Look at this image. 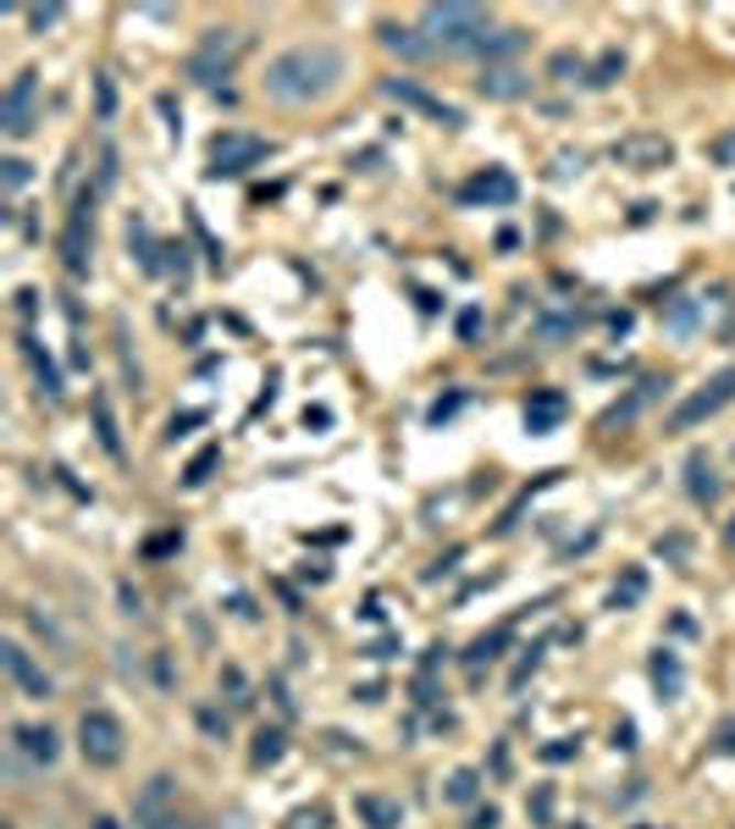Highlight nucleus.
Returning a JSON list of instances; mask_svg holds the SVG:
<instances>
[{
    "instance_id": "1",
    "label": "nucleus",
    "mask_w": 735,
    "mask_h": 829,
    "mask_svg": "<svg viewBox=\"0 0 735 829\" xmlns=\"http://www.w3.org/2000/svg\"><path fill=\"white\" fill-rule=\"evenodd\" d=\"M343 84V51L326 40H304L266 62V95L277 106H310Z\"/></svg>"
},
{
    "instance_id": "2",
    "label": "nucleus",
    "mask_w": 735,
    "mask_h": 829,
    "mask_svg": "<svg viewBox=\"0 0 735 829\" xmlns=\"http://www.w3.org/2000/svg\"><path fill=\"white\" fill-rule=\"evenodd\" d=\"M421 34L443 56H482V45L493 34V12L487 7H460V0H448V7H426L421 12Z\"/></svg>"
},
{
    "instance_id": "3",
    "label": "nucleus",
    "mask_w": 735,
    "mask_h": 829,
    "mask_svg": "<svg viewBox=\"0 0 735 829\" xmlns=\"http://www.w3.org/2000/svg\"><path fill=\"white\" fill-rule=\"evenodd\" d=\"M244 51H249V34H244V29H205L199 45L188 51L183 73H188L194 84H205V89L221 95V78H233V67H238Z\"/></svg>"
},
{
    "instance_id": "4",
    "label": "nucleus",
    "mask_w": 735,
    "mask_h": 829,
    "mask_svg": "<svg viewBox=\"0 0 735 829\" xmlns=\"http://www.w3.org/2000/svg\"><path fill=\"white\" fill-rule=\"evenodd\" d=\"M277 155V144L271 139H260V133H244V128H227V133H216L210 139V166H205V177L210 183H221V177H244V172H255L260 161H271Z\"/></svg>"
},
{
    "instance_id": "5",
    "label": "nucleus",
    "mask_w": 735,
    "mask_h": 829,
    "mask_svg": "<svg viewBox=\"0 0 735 829\" xmlns=\"http://www.w3.org/2000/svg\"><path fill=\"white\" fill-rule=\"evenodd\" d=\"M729 403H735V365H724V370H718V376H707L696 392H685V398L669 409V421H663V427H669V432H696L702 421H713V415H718V409H729Z\"/></svg>"
},
{
    "instance_id": "6",
    "label": "nucleus",
    "mask_w": 735,
    "mask_h": 829,
    "mask_svg": "<svg viewBox=\"0 0 735 829\" xmlns=\"http://www.w3.org/2000/svg\"><path fill=\"white\" fill-rule=\"evenodd\" d=\"M122 746H128L122 719L111 708H84V719H78V752H84V763L89 768H117Z\"/></svg>"
},
{
    "instance_id": "7",
    "label": "nucleus",
    "mask_w": 735,
    "mask_h": 829,
    "mask_svg": "<svg viewBox=\"0 0 735 829\" xmlns=\"http://www.w3.org/2000/svg\"><path fill=\"white\" fill-rule=\"evenodd\" d=\"M95 200L100 189H78L73 194V211H67V227H62V266L73 277H89V244H95Z\"/></svg>"
},
{
    "instance_id": "8",
    "label": "nucleus",
    "mask_w": 735,
    "mask_h": 829,
    "mask_svg": "<svg viewBox=\"0 0 735 829\" xmlns=\"http://www.w3.org/2000/svg\"><path fill=\"white\" fill-rule=\"evenodd\" d=\"M382 95L393 100V106H410V111H421V117H432V122H443V128H465V111L460 106H448L443 95H432L426 84H415V78H382Z\"/></svg>"
},
{
    "instance_id": "9",
    "label": "nucleus",
    "mask_w": 735,
    "mask_h": 829,
    "mask_svg": "<svg viewBox=\"0 0 735 829\" xmlns=\"http://www.w3.org/2000/svg\"><path fill=\"white\" fill-rule=\"evenodd\" d=\"M0 669H7V680L29 697V702H51L56 697V680L34 664V653L23 642H0Z\"/></svg>"
},
{
    "instance_id": "10",
    "label": "nucleus",
    "mask_w": 735,
    "mask_h": 829,
    "mask_svg": "<svg viewBox=\"0 0 735 829\" xmlns=\"http://www.w3.org/2000/svg\"><path fill=\"white\" fill-rule=\"evenodd\" d=\"M34 100H40V73L23 67L7 89V106H0V133L7 139H29L34 133Z\"/></svg>"
},
{
    "instance_id": "11",
    "label": "nucleus",
    "mask_w": 735,
    "mask_h": 829,
    "mask_svg": "<svg viewBox=\"0 0 735 829\" xmlns=\"http://www.w3.org/2000/svg\"><path fill=\"white\" fill-rule=\"evenodd\" d=\"M619 166H636V172H663L669 161H674V144L663 139V133H625V139H614V150H608Z\"/></svg>"
},
{
    "instance_id": "12",
    "label": "nucleus",
    "mask_w": 735,
    "mask_h": 829,
    "mask_svg": "<svg viewBox=\"0 0 735 829\" xmlns=\"http://www.w3.org/2000/svg\"><path fill=\"white\" fill-rule=\"evenodd\" d=\"M515 194H520V183H515L509 166H482L476 177L460 183V200H465V205H515Z\"/></svg>"
},
{
    "instance_id": "13",
    "label": "nucleus",
    "mask_w": 735,
    "mask_h": 829,
    "mask_svg": "<svg viewBox=\"0 0 735 829\" xmlns=\"http://www.w3.org/2000/svg\"><path fill=\"white\" fill-rule=\"evenodd\" d=\"M172 801H177V779H172V774H150V785H144L139 801H133V823H139V829H161V823L172 818V812H166Z\"/></svg>"
},
{
    "instance_id": "14",
    "label": "nucleus",
    "mask_w": 735,
    "mask_h": 829,
    "mask_svg": "<svg viewBox=\"0 0 735 829\" xmlns=\"http://www.w3.org/2000/svg\"><path fill=\"white\" fill-rule=\"evenodd\" d=\"M663 387H669L663 376H641V381H636V387H630L619 403H608V409H603V432H614V427H630V421H636V415H641L652 398H663Z\"/></svg>"
},
{
    "instance_id": "15",
    "label": "nucleus",
    "mask_w": 735,
    "mask_h": 829,
    "mask_svg": "<svg viewBox=\"0 0 735 829\" xmlns=\"http://www.w3.org/2000/svg\"><path fill=\"white\" fill-rule=\"evenodd\" d=\"M12 746L34 763V768H51L62 757V735L51 724H12Z\"/></svg>"
},
{
    "instance_id": "16",
    "label": "nucleus",
    "mask_w": 735,
    "mask_h": 829,
    "mask_svg": "<svg viewBox=\"0 0 735 829\" xmlns=\"http://www.w3.org/2000/svg\"><path fill=\"white\" fill-rule=\"evenodd\" d=\"M570 415V398L559 392V387H537L531 398H526V432H537V438H548L559 421Z\"/></svg>"
},
{
    "instance_id": "17",
    "label": "nucleus",
    "mask_w": 735,
    "mask_h": 829,
    "mask_svg": "<svg viewBox=\"0 0 735 829\" xmlns=\"http://www.w3.org/2000/svg\"><path fill=\"white\" fill-rule=\"evenodd\" d=\"M377 40H382L393 56H404V62H426V56H437V45H432L421 29H410V23H382V29H377Z\"/></svg>"
},
{
    "instance_id": "18",
    "label": "nucleus",
    "mask_w": 735,
    "mask_h": 829,
    "mask_svg": "<svg viewBox=\"0 0 735 829\" xmlns=\"http://www.w3.org/2000/svg\"><path fill=\"white\" fill-rule=\"evenodd\" d=\"M647 675H652V686H658V697H663V702H674V697L685 691V664H680V653H674V647H658V653L647 658Z\"/></svg>"
},
{
    "instance_id": "19",
    "label": "nucleus",
    "mask_w": 735,
    "mask_h": 829,
    "mask_svg": "<svg viewBox=\"0 0 735 829\" xmlns=\"http://www.w3.org/2000/svg\"><path fill=\"white\" fill-rule=\"evenodd\" d=\"M354 812L365 818V829H399V823H404V807H399L393 796H382V790H359V796H354Z\"/></svg>"
},
{
    "instance_id": "20",
    "label": "nucleus",
    "mask_w": 735,
    "mask_h": 829,
    "mask_svg": "<svg viewBox=\"0 0 735 829\" xmlns=\"http://www.w3.org/2000/svg\"><path fill=\"white\" fill-rule=\"evenodd\" d=\"M476 89H482L487 100H526V95H531V78H526L520 67H487V73L476 78Z\"/></svg>"
},
{
    "instance_id": "21",
    "label": "nucleus",
    "mask_w": 735,
    "mask_h": 829,
    "mask_svg": "<svg viewBox=\"0 0 735 829\" xmlns=\"http://www.w3.org/2000/svg\"><path fill=\"white\" fill-rule=\"evenodd\" d=\"M702 310H707V293H702V299H696V293H685V299H669L658 321H663V332H669V337H691V332L702 326Z\"/></svg>"
},
{
    "instance_id": "22",
    "label": "nucleus",
    "mask_w": 735,
    "mask_h": 829,
    "mask_svg": "<svg viewBox=\"0 0 735 829\" xmlns=\"http://www.w3.org/2000/svg\"><path fill=\"white\" fill-rule=\"evenodd\" d=\"M128 249L139 255V271H150V277H155V271H166V260H161V255H166V244H155V233H150V222H144V216H128Z\"/></svg>"
},
{
    "instance_id": "23",
    "label": "nucleus",
    "mask_w": 735,
    "mask_h": 829,
    "mask_svg": "<svg viewBox=\"0 0 735 829\" xmlns=\"http://www.w3.org/2000/svg\"><path fill=\"white\" fill-rule=\"evenodd\" d=\"M526 45H531L526 29H493L487 45H482V56H487V67H509V56H520Z\"/></svg>"
},
{
    "instance_id": "24",
    "label": "nucleus",
    "mask_w": 735,
    "mask_h": 829,
    "mask_svg": "<svg viewBox=\"0 0 735 829\" xmlns=\"http://www.w3.org/2000/svg\"><path fill=\"white\" fill-rule=\"evenodd\" d=\"M23 354H29V365H34L40 392H45V398H62V370H56V359L40 348V337H29V332H23Z\"/></svg>"
},
{
    "instance_id": "25",
    "label": "nucleus",
    "mask_w": 735,
    "mask_h": 829,
    "mask_svg": "<svg viewBox=\"0 0 735 829\" xmlns=\"http://www.w3.org/2000/svg\"><path fill=\"white\" fill-rule=\"evenodd\" d=\"M685 493H691V504H713L718 498V471L707 465V454L685 460Z\"/></svg>"
},
{
    "instance_id": "26",
    "label": "nucleus",
    "mask_w": 735,
    "mask_h": 829,
    "mask_svg": "<svg viewBox=\"0 0 735 829\" xmlns=\"http://www.w3.org/2000/svg\"><path fill=\"white\" fill-rule=\"evenodd\" d=\"M515 642V625H498V631H487V636H476L471 642V653H465V664H471V675H482V664H493V658H504V647Z\"/></svg>"
},
{
    "instance_id": "27",
    "label": "nucleus",
    "mask_w": 735,
    "mask_h": 829,
    "mask_svg": "<svg viewBox=\"0 0 735 829\" xmlns=\"http://www.w3.org/2000/svg\"><path fill=\"white\" fill-rule=\"evenodd\" d=\"M89 409H95V438H100V449H106L111 460H122V432H117L111 398H106V392H95V398H89Z\"/></svg>"
},
{
    "instance_id": "28",
    "label": "nucleus",
    "mask_w": 735,
    "mask_h": 829,
    "mask_svg": "<svg viewBox=\"0 0 735 829\" xmlns=\"http://www.w3.org/2000/svg\"><path fill=\"white\" fill-rule=\"evenodd\" d=\"M476 796H482V768H454V774H448V785H443V801L471 807Z\"/></svg>"
},
{
    "instance_id": "29",
    "label": "nucleus",
    "mask_w": 735,
    "mask_h": 829,
    "mask_svg": "<svg viewBox=\"0 0 735 829\" xmlns=\"http://www.w3.org/2000/svg\"><path fill=\"white\" fill-rule=\"evenodd\" d=\"M575 326H581L575 310H548V315H537V343H559V337H570Z\"/></svg>"
},
{
    "instance_id": "30",
    "label": "nucleus",
    "mask_w": 735,
    "mask_h": 829,
    "mask_svg": "<svg viewBox=\"0 0 735 829\" xmlns=\"http://www.w3.org/2000/svg\"><path fill=\"white\" fill-rule=\"evenodd\" d=\"M216 465H221V443H210V449H199V454L188 460V471H183V487H205Z\"/></svg>"
},
{
    "instance_id": "31",
    "label": "nucleus",
    "mask_w": 735,
    "mask_h": 829,
    "mask_svg": "<svg viewBox=\"0 0 735 829\" xmlns=\"http://www.w3.org/2000/svg\"><path fill=\"white\" fill-rule=\"evenodd\" d=\"M282 752H288V735L282 730H260L249 757H255V768H271V763H282Z\"/></svg>"
},
{
    "instance_id": "32",
    "label": "nucleus",
    "mask_w": 735,
    "mask_h": 829,
    "mask_svg": "<svg viewBox=\"0 0 735 829\" xmlns=\"http://www.w3.org/2000/svg\"><path fill=\"white\" fill-rule=\"evenodd\" d=\"M641 592H647V570H625V581L614 586V597H608V603H614V609H636V603H641Z\"/></svg>"
},
{
    "instance_id": "33",
    "label": "nucleus",
    "mask_w": 735,
    "mask_h": 829,
    "mask_svg": "<svg viewBox=\"0 0 735 829\" xmlns=\"http://www.w3.org/2000/svg\"><path fill=\"white\" fill-rule=\"evenodd\" d=\"M619 73H625V56H619V51H603V56H597V67L586 73V84H592V89H608Z\"/></svg>"
},
{
    "instance_id": "34",
    "label": "nucleus",
    "mask_w": 735,
    "mask_h": 829,
    "mask_svg": "<svg viewBox=\"0 0 735 829\" xmlns=\"http://www.w3.org/2000/svg\"><path fill=\"white\" fill-rule=\"evenodd\" d=\"M282 829H332V812H326L321 801H310V807L288 812V823H282Z\"/></svg>"
},
{
    "instance_id": "35",
    "label": "nucleus",
    "mask_w": 735,
    "mask_h": 829,
    "mask_svg": "<svg viewBox=\"0 0 735 829\" xmlns=\"http://www.w3.org/2000/svg\"><path fill=\"white\" fill-rule=\"evenodd\" d=\"M95 111H100V122L117 117V84H111V73H95Z\"/></svg>"
},
{
    "instance_id": "36",
    "label": "nucleus",
    "mask_w": 735,
    "mask_h": 829,
    "mask_svg": "<svg viewBox=\"0 0 735 829\" xmlns=\"http://www.w3.org/2000/svg\"><path fill=\"white\" fill-rule=\"evenodd\" d=\"M707 161L713 166H735V128H724V133L707 139Z\"/></svg>"
},
{
    "instance_id": "37",
    "label": "nucleus",
    "mask_w": 735,
    "mask_h": 829,
    "mask_svg": "<svg viewBox=\"0 0 735 829\" xmlns=\"http://www.w3.org/2000/svg\"><path fill=\"white\" fill-rule=\"evenodd\" d=\"M194 427H205V409H183V415H172V421H166V443L188 438Z\"/></svg>"
},
{
    "instance_id": "38",
    "label": "nucleus",
    "mask_w": 735,
    "mask_h": 829,
    "mask_svg": "<svg viewBox=\"0 0 735 829\" xmlns=\"http://www.w3.org/2000/svg\"><path fill=\"white\" fill-rule=\"evenodd\" d=\"M188 233L199 238V249H205V260H210V266H221V244H216V238L205 233V222H199V211H188Z\"/></svg>"
},
{
    "instance_id": "39",
    "label": "nucleus",
    "mask_w": 735,
    "mask_h": 829,
    "mask_svg": "<svg viewBox=\"0 0 735 829\" xmlns=\"http://www.w3.org/2000/svg\"><path fill=\"white\" fill-rule=\"evenodd\" d=\"M548 73H553V78H570V73L581 78L586 67H581V56H575V51H553V56H548Z\"/></svg>"
},
{
    "instance_id": "40",
    "label": "nucleus",
    "mask_w": 735,
    "mask_h": 829,
    "mask_svg": "<svg viewBox=\"0 0 735 829\" xmlns=\"http://www.w3.org/2000/svg\"><path fill=\"white\" fill-rule=\"evenodd\" d=\"M581 166H586V155H581V150H564V155H553V183H570Z\"/></svg>"
},
{
    "instance_id": "41",
    "label": "nucleus",
    "mask_w": 735,
    "mask_h": 829,
    "mask_svg": "<svg viewBox=\"0 0 735 829\" xmlns=\"http://www.w3.org/2000/svg\"><path fill=\"white\" fill-rule=\"evenodd\" d=\"M537 664H542V642H531V647H526V658H520V664H515V675H509V686H515V691H520V686H526V680H531V669H537Z\"/></svg>"
},
{
    "instance_id": "42",
    "label": "nucleus",
    "mask_w": 735,
    "mask_h": 829,
    "mask_svg": "<svg viewBox=\"0 0 735 829\" xmlns=\"http://www.w3.org/2000/svg\"><path fill=\"white\" fill-rule=\"evenodd\" d=\"M575 752H581V741H575V735H559V741L542 746V763H570Z\"/></svg>"
},
{
    "instance_id": "43",
    "label": "nucleus",
    "mask_w": 735,
    "mask_h": 829,
    "mask_svg": "<svg viewBox=\"0 0 735 829\" xmlns=\"http://www.w3.org/2000/svg\"><path fill=\"white\" fill-rule=\"evenodd\" d=\"M172 548H183V531H161V537H150V542H144V559H161V553H172Z\"/></svg>"
},
{
    "instance_id": "44",
    "label": "nucleus",
    "mask_w": 735,
    "mask_h": 829,
    "mask_svg": "<svg viewBox=\"0 0 735 829\" xmlns=\"http://www.w3.org/2000/svg\"><path fill=\"white\" fill-rule=\"evenodd\" d=\"M713 752H718V757H735V713L713 730Z\"/></svg>"
},
{
    "instance_id": "45",
    "label": "nucleus",
    "mask_w": 735,
    "mask_h": 829,
    "mask_svg": "<svg viewBox=\"0 0 735 829\" xmlns=\"http://www.w3.org/2000/svg\"><path fill=\"white\" fill-rule=\"evenodd\" d=\"M460 403H465V392H448V398H437V403L426 409V421H432V427H443V421H448V415H454Z\"/></svg>"
},
{
    "instance_id": "46",
    "label": "nucleus",
    "mask_w": 735,
    "mask_h": 829,
    "mask_svg": "<svg viewBox=\"0 0 735 829\" xmlns=\"http://www.w3.org/2000/svg\"><path fill=\"white\" fill-rule=\"evenodd\" d=\"M0 166H7V194H18V189L29 183V161H18V155H7V161H0Z\"/></svg>"
},
{
    "instance_id": "47",
    "label": "nucleus",
    "mask_w": 735,
    "mask_h": 829,
    "mask_svg": "<svg viewBox=\"0 0 735 829\" xmlns=\"http://www.w3.org/2000/svg\"><path fill=\"white\" fill-rule=\"evenodd\" d=\"M62 12H67V7H34V12H29V29H34V34H45L51 23H62Z\"/></svg>"
},
{
    "instance_id": "48",
    "label": "nucleus",
    "mask_w": 735,
    "mask_h": 829,
    "mask_svg": "<svg viewBox=\"0 0 735 829\" xmlns=\"http://www.w3.org/2000/svg\"><path fill=\"white\" fill-rule=\"evenodd\" d=\"M111 183H117V150H111V144H106V150H100V183H95V189H100V194H106V189H111Z\"/></svg>"
},
{
    "instance_id": "49",
    "label": "nucleus",
    "mask_w": 735,
    "mask_h": 829,
    "mask_svg": "<svg viewBox=\"0 0 735 829\" xmlns=\"http://www.w3.org/2000/svg\"><path fill=\"white\" fill-rule=\"evenodd\" d=\"M658 553H663V559H674V564H680V559H685V553H691V542H685V537H680V531H674V537H658Z\"/></svg>"
},
{
    "instance_id": "50",
    "label": "nucleus",
    "mask_w": 735,
    "mask_h": 829,
    "mask_svg": "<svg viewBox=\"0 0 735 829\" xmlns=\"http://www.w3.org/2000/svg\"><path fill=\"white\" fill-rule=\"evenodd\" d=\"M221 686L233 691V702H238V708H249V686H244V675H238V669H221Z\"/></svg>"
},
{
    "instance_id": "51",
    "label": "nucleus",
    "mask_w": 735,
    "mask_h": 829,
    "mask_svg": "<svg viewBox=\"0 0 735 829\" xmlns=\"http://www.w3.org/2000/svg\"><path fill=\"white\" fill-rule=\"evenodd\" d=\"M476 332H482V310L471 304V310H460V337H465V343H476Z\"/></svg>"
},
{
    "instance_id": "52",
    "label": "nucleus",
    "mask_w": 735,
    "mask_h": 829,
    "mask_svg": "<svg viewBox=\"0 0 735 829\" xmlns=\"http://www.w3.org/2000/svg\"><path fill=\"white\" fill-rule=\"evenodd\" d=\"M199 724H205V730H210L216 741H227V719H221L216 708H199Z\"/></svg>"
},
{
    "instance_id": "53",
    "label": "nucleus",
    "mask_w": 735,
    "mask_h": 829,
    "mask_svg": "<svg viewBox=\"0 0 735 829\" xmlns=\"http://www.w3.org/2000/svg\"><path fill=\"white\" fill-rule=\"evenodd\" d=\"M531 818H537V823L553 818V790H537V796H531Z\"/></svg>"
},
{
    "instance_id": "54",
    "label": "nucleus",
    "mask_w": 735,
    "mask_h": 829,
    "mask_svg": "<svg viewBox=\"0 0 735 829\" xmlns=\"http://www.w3.org/2000/svg\"><path fill=\"white\" fill-rule=\"evenodd\" d=\"M161 111H166V128H172V139H183V111L172 106V95H161Z\"/></svg>"
},
{
    "instance_id": "55",
    "label": "nucleus",
    "mask_w": 735,
    "mask_h": 829,
    "mask_svg": "<svg viewBox=\"0 0 735 829\" xmlns=\"http://www.w3.org/2000/svg\"><path fill=\"white\" fill-rule=\"evenodd\" d=\"M465 829H498V807H476Z\"/></svg>"
},
{
    "instance_id": "56",
    "label": "nucleus",
    "mask_w": 735,
    "mask_h": 829,
    "mask_svg": "<svg viewBox=\"0 0 735 829\" xmlns=\"http://www.w3.org/2000/svg\"><path fill=\"white\" fill-rule=\"evenodd\" d=\"M117 592H122V614H144V597H139V592H133L128 581H122Z\"/></svg>"
},
{
    "instance_id": "57",
    "label": "nucleus",
    "mask_w": 735,
    "mask_h": 829,
    "mask_svg": "<svg viewBox=\"0 0 735 829\" xmlns=\"http://www.w3.org/2000/svg\"><path fill=\"white\" fill-rule=\"evenodd\" d=\"M614 746H619V752H630V746H636V724H630V719H625V724H614Z\"/></svg>"
},
{
    "instance_id": "58",
    "label": "nucleus",
    "mask_w": 735,
    "mask_h": 829,
    "mask_svg": "<svg viewBox=\"0 0 735 829\" xmlns=\"http://www.w3.org/2000/svg\"><path fill=\"white\" fill-rule=\"evenodd\" d=\"M227 609H233V614H238V620H255V603H249V597H244V592H233V597H227Z\"/></svg>"
},
{
    "instance_id": "59",
    "label": "nucleus",
    "mask_w": 735,
    "mask_h": 829,
    "mask_svg": "<svg viewBox=\"0 0 735 829\" xmlns=\"http://www.w3.org/2000/svg\"><path fill=\"white\" fill-rule=\"evenodd\" d=\"M304 427H332V409H321V403L304 409Z\"/></svg>"
},
{
    "instance_id": "60",
    "label": "nucleus",
    "mask_w": 735,
    "mask_h": 829,
    "mask_svg": "<svg viewBox=\"0 0 735 829\" xmlns=\"http://www.w3.org/2000/svg\"><path fill=\"white\" fill-rule=\"evenodd\" d=\"M18 310H23V315H34V310H40V293H34V288H23V293H18Z\"/></svg>"
},
{
    "instance_id": "61",
    "label": "nucleus",
    "mask_w": 735,
    "mask_h": 829,
    "mask_svg": "<svg viewBox=\"0 0 735 829\" xmlns=\"http://www.w3.org/2000/svg\"><path fill=\"white\" fill-rule=\"evenodd\" d=\"M608 326H614V337H625V332H630V310H619V315H608Z\"/></svg>"
},
{
    "instance_id": "62",
    "label": "nucleus",
    "mask_w": 735,
    "mask_h": 829,
    "mask_svg": "<svg viewBox=\"0 0 735 829\" xmlns=\"http://www.w3.org/2000/svg\"><path fill=\"white\" fill-rule=\"evenodd\" d=\"M161 829H199V823H188V818H177V812H172V818H166Z\"/></svg>"
},
{
    "instance_id": "63",
    "label": "nucleus",
    "mask_w": 735,
    "mask_h": 829,
    "mask_svg": "<svg viewBox=\"0 0 735 829\" xmlns=\"http://www.w3.org/2000/svg\"><path fill=\"white\" fill-rule=\"evenodd\" d=\"M95 829H122V823H117V818H106V812H100V818H95Z\"/></svg>"
},
{
    "instance_id": "64",
    "label": "nucleus",
    "mask_w": 735,
    "mask_h": 829,
    "mask_svg": "<svg viewBox=\"0 0 735 829\" xmlns=\"http://www.w3.org/2000/svg\"><path fill=\"white\" fill-rule=\"evenodd\" d=\"M724 548H735V520H729V526H724Z\"/></svg>"
}]
</instances>
